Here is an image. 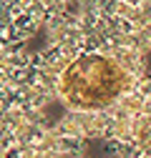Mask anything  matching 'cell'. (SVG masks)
Returning <instances> with one entry per match:
<instances>
[{
  "label": "cell",
  "mask_w": 151,
  "mask_h": 158,
  "mask_svg": "<svg viewBox=\"0 0 151 158\" xmlns=\"http://www.w3.org/2000/svg\"><path fill=\"white\" fill-rule=\"evenodd\" d=\"M126 85V73L103 55H83L63 73L61 93L76 108L108 106Z\"/></svg>",
  "instance_id": "obj_1"
}]
</instances>
